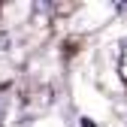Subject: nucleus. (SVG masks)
Masks as SVG:
<instances>
[{
  "instance_id": "1",
  "label": "nucleus",
  "mask_w": 127,
  "mask_h": 127,
  "mask_svg": "<svg viewBox=\"0 0 127 127\" xmlns=\"http://www.w3.org/2000/svg\"><path fill=\"white\" fill-rule=\"evenodd\" d=\"M118 76H121V82L127 85V39L121 42V49H118Z\"/></svg>"
},
{
  "instance_id": "2",
  "label": "nucleus",
  "mask_w": 127,
  "mask_h": 127,
  "mask_svg": "<svg viewBox=\"0 0 127 127\" xmlns=\"http://www.w3.org/2000/svg\"><path fill=\"white\" fill-rule=\"evenodd\" d=\"M6 49H9V33L0 27V52H6Z\"/></svg>"
},
{
  "instance_id": "3",
  "label": "nucleus",
  "mask_w": 127,
  "mask_h": 127,
  "mask_svg": "<svg viewBox=\"0 0 127 127\" xmlns=\"http://www.w3.org/2000/svg\"><path fill=\"white\" fill-rule=\"evenodd\" d=\"M82 127H97V124H94L91 118H82Z\"/></svg>"
},
{
  "instance_id": "4",
  "label": "nucleus",
  "mask_w": 127,
  "mask_h": 127,
  "mask_svg": "<svg viewBox=\"0 0 127 127\" xmlns=\"http://www.w3.org/2000/svg\"><path fill=\"white\" fill-rule=\"evenodd\" d=\"M0 118H3V100H0Z\"/></svg>"
}]
</instances>
